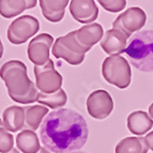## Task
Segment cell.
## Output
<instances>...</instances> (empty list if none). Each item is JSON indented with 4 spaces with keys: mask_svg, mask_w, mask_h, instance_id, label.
Instances as JSON below:
<instances>
[{
    "mask_svg": "<svg viewBox=\"0 0 153 153\" xmlns=\"http://www.w3.org/2000/svg\"><path fill=\"white\" fill-rule=\"evenodd\" d=\"M89 130L80 114L69 108L51 111L40 128L42 145L55 153H68L82 149L87 143Z\"/></svg>",
    "mask_w": 153,
    "mask_h": 153,
    "instance_id": "6da1fadb",
    "label": "cell"
},
{
    "mask_svg": "<svg viewBox=\"0 0 153 153\" xmlns=\"http://www.w3.org/2000/svg\"><path fill=\"white\" fill-rule=\"evenodd\" d=\"M0 77L14 102L21 104L38 102V87L27 75V66L24 62L19 60L5 62L0 69Z\"/></svg>",
    "mask_w": 153,
    "mask_h": 153,
    "instance_id": "7a4b0ae2",
    "label": "cell"
},
{
    "mask_svg": "<svg viewBox=\"0 0 153 153\" xmlns=\"http://www.w3.org/2000/svg\"><path fill=\"white\" fill-rule=\"evenodd\" d=\"M125 55L138 71L153 72V30H143L134 34L125 49Z\"/></svg>",
    "mask_w": 153,
    "mask_h": 153,
    "instance_id": "3957f363",
    "label": "cell"
},
{
    "mask_svg": "<svg viewBox=\"0 0 153 153\" xmlns=\"http://www.w3.org/2000/svg\"><path fill=\"white\" fill-rule=\"evenodd\" d=\"M102 74L108 84L119 89L128 88L132 80L130 63L120 55H112L105 59L102 64Z\"/></svg>",
    "mask_w": 153,
    "mask_h": 153,
    "instance_id": "277c9868",
    "label": "cell"
},
{
    "mask_svg": "<svg viewBox=\"0 0 153 153\" xmlns=\"http://www.w3.org/2000/svg\"><path fill=\"white\" fill-rule=\"evenodd\" d=\"M89 51L79 43L76 30L71 31L63 36H59L53 45L51 53L57 59H64L71 65H79L85 60V55Z\"/></svg>",
    "mask_w": 153,
    "mask_h": 153,
    "instance_id": "5b68a950",
    "label": "cell"
},
{
    "mask_svg": "<svg viewBox=\"0 0 153 153\" xmlns=\"http://www.w3.org/2000/svg\"><path fill=\"white\" fill-rule=\"evenodd\" d=\"M40 29V23L31 15H23L11 23L8 28V39L14 45H21L36 34Z\"/></svg>",
    "mask_w": 153,
    "mask_h": 153,
    "instance_id": "8992f818",
    "label": "cell"
},
{
    "mask_svg": "<svg viewBox=\"0 0 153 153\" xmlns=\"http://www.w3.org/2000/svg\"><path fill=\"white\" fill-rule=\"evenodd\" d=\"M34 76L38 89L43 93H53L61 89L62 76L55 69L54 62L49 59L44 65H34Z\"/></svg>",
    "mask_w": 153,
    "mask_h": 153,
    "instance_id": "52a82bcc",
    "label": "cell"
},
{
    "mask_svg": "<svg viewBox=\"0 0 153 153\" xmlns=\"http://www.w3.org/2000/svg\"><path fill=\"white\" fill-rule=\"evenodd\" d=\"M146 22H147V15L145 11L138 7H132L130 9H126L116 18L112 23V27L122 31L130 38L132 33L143 28Z\"/></svg>",
    "mask_w": 153,
    "mask_h": 153,
    "instance_id": "ba28073f",
    "label": "cell"
},
{
    "mask_svg": "<svg viewBox=\"0 0 153 153\" xmlns=\"http://www.w3.org/2000/svg\"><path fill=\"white\" fill-rule=\"evenodd\" d=\"M114 109V101L107 91H93L87 99L88 114L97 120L106 119Z\"/></svg>",
    "mask_w": 153,
    "mask_h": 153,
    "instance_id": "9c48e42d",
    "label": "cell"
},
{
    "mask_svg": "<svg viewBox=\"0 0 153 153\" xmlns=\"http://www.w3.org/2000/svg\"><path fill=\"white\" fill-rule=\"evenodd\" d=\"M54 38L48 33L38 34L28 45V58L36 65H44L49 60L51 45H54Z\"/></svg>",
    "mask_w": 153,
    "mask_h": 153,
    "instance_id": "30bf717a",
    "label": "cell"
},
{
    "mask_svg": "<svg viewBox=\"0 0 153 153\" xmlns=\"http://www.w3.org/2000/svg\"><path fill=\"white\" fill-rule=\"evenodd\" d=\"M69 9L78 23L91 24L99 17V8L94 0H71Z\"/></svg>",
    "mask_w": 153,
    "mask_h": 153,
    "instance_id": "8fae6325",
    "label": "cell"
},
{
    "mask_svg": "<svg viewBox=\"0 0 153 153\" xmlns=\"http://www.w3.org/2000/svg\"><path fill=\"white\" fill-rule=\"evenodd\" d=\"M128 36L118 29H109L104 33L101 47L108 55H121L125 53Z\"/></svg>",
    "mask_w": 153,
    "mask_h": 153,
    "instance_id": "7c38bea8",
    "label": "cell"
},
{
    "mask_svg": "<svg viewBox=\"0 0 153 153\" xmlns=\"http://www.w3.org/2000/svg\"><path fill=\"white\" fill-rule=\"evenodd\" d=\"M77 40L88 51L93 47L97 43L101 41L104 36V30L102 25L97 23H91L86 26H82L78 30H76Z\"/></svg>",
    "mask_w": 153,
    "mask_h": 153,
    "instance_id": "4fadbf2b",
    "label": "cell"
},
{
    "mask_svg": "<svg viewBox=\"0 0 153 153\" xmlns=\"http://www.w3.org/2000/svg\"><path fill=\"white\" fill-rule=\"evenodd\" d=\"M70 0H40L42 14L51 23H59L64 17Z\"/></svg>",
    "mask_w": 153,
    "mask_h": 153,
    "instance_id": "5bb4252c",
    "label": "cell"
},
{
    "mask_svg": "<svg viewBox=\"0 0 153 153\" xmlns=\"http://www.w3.org/2000/svg\"><path fill=\"white\" fill-rule=\"evenodd\" d=\"M153 119L149 114L143 110H137L128 117V128L134 135H143L152 128Z\"/></svg>",
    "mask_w": 153,
    "mask_h": 153,
    "instance_id": "9a60e30c",
    "label": "cell"
},
{
    "mask_svg": "<svg viewBox=\"0 0 153 153\" xmlns=\"http://www.w3.org/2000/svg\"><path fill=\"white\" fill-rule=\"evenodd\" d=\"M3 126L9 132H18L25 126V109L21 106H10L3 111Z\"/></svg>",
    "mask_w": 153,
    "mask_h": 153,
    "instance_id": "2e32d148",
    "label": "cell"
},
{
    "mask_svg": "<svg viewBox=\"0 0 153 153\" xmlns=\"http://www.w3.org/2000/svg\"><path fill=\"white\" fill-rule=\"evenodd\" d=\"M38 0H0V15L5 18L16 17L25 10L32 9Z\"/></svg>",
    "mask_w": 153,
    "mask_h": 153,
    "instance_id": "e0dca14e",
    "label": "cell"
},
{
    "mask_svg": "<svg viewBox=\"0 0 153 153\" xmlns=\"http://www.w3.org/2000/svg\"><path fill=\"white\" fill-rule=\"evenodd\" d=\"M16 146L23 153H38L41 149L38 135L32 130L22 131L16 136Z\"/></svg>",
    "mask_w": 153,
    "mask_h": 153,
    "instance_id": "ac0fdd59",
    "label": "cell"
},
{
    "mask_svg": "<svg viewBox=\"0 0 153 153\" xmlns=\"http://www.w3.org/2000/svg\"><path fill=\"white\" fill-rule=\"evenodd\" d=\"M148 146L143 137H125L117 143L115 153H148Z\"/></svg>",
    "mask_w": 153,
    "mask_h": 153,
    "instance_id": "d6986e66",
    "label": "cell"
},
{
    "mask_svg": "<svg viewBox=\"0 0 153 153\" xmlns=\"http://www.w3.org/2000/svg\"><path fill=\"white\" fill-rule=\"evenodd\" d=\"M24 109L26 115V126L32 131H36L40 128V123L48 114V108L42 105H31L24 107Z\"/></svg>",
    "mask_w": 153,
    "mask_h": 153,
    "instance_id": "ffe728a7",
    "label": "cell"
},
{
    "mask_svg": "<svg viewBox=\"0 0 153 153\" xmlns=\"http://www.w3.org/2000/svg\"><path fill=\"white\" fill-rule=\"evenodd\" d=\"M68 95L63 89H59L58 91L53 93H43L39 92L38 102L42 105H46L51 109H57L66 104Z\"/></svg>",
    "mask_w": 153,
    "mask_h": 153,
    "instance_id": "44dd1931",
    "label": "cell"
},
{
    "mask_svg": "<svg viewBox=\"0 0 153 153\" xmlns=\"http://www.w3.org/2000/svg\"><path fill=\"white\" fill-rule=\"evenodd\" d=\"M14 138L4 128H0V153L9 152L13 149Z\"/></svg>",
    "mask_w": 153,
    "mask_h": 153,
    "instance_id": "7402d4cb",
    "label": "cell"
},
{
    "mask_svg": "<svg viewBox=\"0 0 153 153\" xmlns=\"http://www.w3.org/2000/svg\"><path fill=\"white\" fill-rule=\"evenodd\" d=\"M103 9L108 12L117 13L125 9L126 0H97Z\"/></svg>",
    "mask_w": 153,
    "mask_h": 153,
    "instance_id": "603a6c76",
    "label": "cell"
},
{
    "mask_svg": "<svg viewBox=\"0 0 153 153\" xmlns=\"http://www.w3.org/2000/svg\"><path fill=\"white\" fill-rule=\"evenodd\" d=\"M145 140H146V143L148 146V148L150 150L153 151V131L151 133H149L148 135L145 137Z\"/></svg>",
    "mask_w": 153,
    "mask_h": 153,
    "instance_id": "cb8c5ba5",
    "label": "cell"
},
{
    "mask_svg": "<svg viewBox=\"0 0 153 153\" xmlns=\"http://www.w3.org/2000/svg\"><path fill=\"white\" fill-rule=\"evenodd\" d=\"M149 115H150V117L153 119V103L149 106Z\"/></svg>",
    "mask_w": 153,
    "mask_h": 153,
    "instance_id": "d4e9b609",
    "label": "cell"
},
{
    "mask_svg": "<svg viewBox=\"0 0 153 153\" xmlns=\"http://www.w3.org/2000/svg\"><path fill=\"white\" fill-rule=\"evenodd\" d=\"M38 153H51V152H49V151L47 150L45 147H44V148H42V147H41V149H40V151H39Z\"/></svg>",
    "mask_w": 153,
    "mask_h": 153,
    "instance_id": "484cf974",
    "label": "cell"
},
{
    "mask_svg": "<svg viewBox=\"0 0 153 153\" xmlns=\"http://www.w3.org/2000/svg\"><path fill=\"white\" fill-rule=\"evenodd\" d=\"M2 55H3V45L1 43V40H0V59H1Z\"/></svg>",
    "mask_w": 153,
    "mask_h": 153,
    "instance_id": "4316f807",
    "label": "cell"
},
{
    "mask_svg": "<svg viewBox=\"0 0 153 153\" xmlns=\"http://www.w3.org/2000/svg\"><path fill=\"white\" fill-rule=\"evenodd\" d=\"M5 153H19V151L16 150V149H12L11 151H9V152H5Z\"/></svg>",
    "mask_w": 153,
    "mask_h": 153,
    "instance_id": "83f0119b",
    "label": "cell"
},
{
    "mask_svg": "<svg viewBox=\"0 0 153 153\" xmlns=\"http://www.w3.org/2000/svg\"><path fill=\"white\" fill-rule=\"evenodd\" d=\"M3 126V121H1V119H0V128H2Z\"/></svg>",
    "mask_w": 153,
    "mask_h": 153,
    "instance_id": "f1b7e54d",
    "label": "cell"
},
{
    "mask_svg": "<svg viewBox=\"0 0 153 153\" xmlns=\"http://www.w3.org/2000/svg\"><path fill=\"white\" fill-rule=\"evenodd\" d=\"M68 153H86V152H75V151H73V152H68Z\"/></svg>",
    "mask_w": 153,
    "mask_h": 153,
    "instance_id": "f546056e",
    "label": "cell"
}]
</instances>
